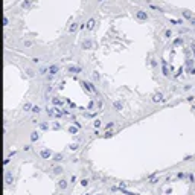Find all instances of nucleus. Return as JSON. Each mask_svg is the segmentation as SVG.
Returning a JSON list of instances; mask_svg holds the SVG:
<instances>
[{
	"label": "nucleus",
	"mask_w": 195,
	"mask_h": 195,
	"mask_svg": "<svg viewBox=\"0 0 195 195\" xmlns=\"http://www.w3.org/2000/svg\"><path fill=\"white\" fill-rule=\"evenodd\" d=\"M40 156L43 157V158H50L52 153H50L49 150H41V151H40Z\"/></svg>",
	"instance_id": "nucleus-1"
},
{
	"label": "nucleus",
	"mask_w": 195,
	"mask_h": 195,
	"mask_svg": "<svg viewBox=\"0 0 195 195\" xmlns=\"http://www.w3.org/2000/svg\"><path fill=\"white\" fill-rule=\"evenodd\" d=\"M153 101H154V102H163V95H162V93H156V95L153 96Z\"/></svg>",
	"instance_id": "nucleus-2"
},
{
	"label": "nucleus",
	"mask_w": 195,
	"mask_h": 195,
	"mask_svg": "<svg viewBox=\"0 0 195 195\" xmlns=\"http://www.w3.org/2000/svg\"><path fill=\"white\" fill-rule=\"evenodd\" d=\"M136 15H137V18H139V20H146V18H148L146 12H143V11H139Z\"/></svg>",
	"instance_id": "nucleus-3"
},
{
	"label": "nucleus",
	"mask_w": 195,
	"mask_h": 195,
	"mask_svg": "<svg viewBox=\"0 0 195 195\" xmlns=\"http://www.w3.org/2000/svg\"><path fill=\"white\" fill-rule=\"evenodd\" d=\"M5 183H6V185H11V183H12V174H11V172H6V175H5Z\"/></svg>",
	"instance_id": "nucleus-4"
},
{
	"label": "nucleus",
	"mask_w": 195,
	"mask_h": 195,
	"mask_svg": "<svg viewBox=\"0 0 195 195\" xmlns=\"http://www.w3.org/2000/svg\"><path fill=\"white\" fill-rule=\"evenodd\" d=\"M183 15H185V17H186V18H188V20H189L192 25H195V18L191 15V14H189V12H188V11H185V12H183Z\"/></svg>",
	"instance_id": "nucleus-5"
},
{
	"label": "nucleus",
	"mask_w": 195,
	"mask_h": 195,
	"mask_svg": "<svg viewBox=\"0 0 195 195\" xmlns=\"http://www.w3.org/2000/svg\"><path fill=\"white\" fill-rule=\"evenodd\" d=\"M49 73H50V75H57V73H58V66H55V64L50 66V67H49Z\"/></svg>",
	"instance_id": "nucleus-6"
},
{
	"label": "nucleus",
	"mask_w": 195,
	"mask_h": 195,
	"mask_svg": "<svg viewBox=\"0 0 195 195\" xmlns=\"http://www.w3.org/2000/svg\"><path fill=\"white\" fill-rule=\"evenodd\" d=\"M67 180H64V178H61V181H60V188H61V191H64V189H67Z\"/></svg>",
	"instance_id": "nucleus-7"
},
{
	"label": "nucleus",
	"mask_w": 195,
	"mask_h": 195,
	"mask_svg": "<svg viewBox=\"0 0 195 195\" xmlns=\"http://www.w3.org/2000/svg\"><path fill=\"white\" fill-rule=\"evenodd\" d=\"M95 23H96L95 18H90V20L87 21V29H93V28H95Z\"/></svg>",
	"instance_id": "nucleus-8"
},
{
	"label": "nucleus",
	"mask_w": 195,
	"mask_h": 195,
	"mask_svg": "<svg viewBox=\"0 0 195 195\" xmlns=\"http://www.w3.org/2000/svg\"><path fill=\"white\" fill-rule=\"evenodd\" d=\"M38 137H40V134L37 133V131H34V133H31V140L32 142H35V140H38Z\"/></svg>",
	"instance_id": "nucleus-9"
},
{
	"label": "nucleus",
	"mask_w": 195,
	"mask_h": 195,
	"mask_svg": "<svg viewBox=\"0 0 195 195\" xmlns=\"http://www.w3.org/2000/svg\"><path fill=\"white\" fill-rule=\"evenodd\" d=\"M82 84L85 85V88H87V90H90V92H95V87H93L90 82H82Z\"/></svg>",
	"instance_id": "nucleus-10"
},
{
	"label": "nucleus",
	"mask_w": 195,
	"mask_h": 195,
	"mask_svg": "<svg viewBox=\"0 0 195 195\" xmlns=\"http://www.w3.org/2000/svg\"><path fill=\"white\" fill-rule=\"evenodd\" d=\"M61 172H63V168H61V166H55V168H53V174L58 175V174H61Z\"/></svg>",
	"instance_id": "nucleus-11"
},
{
	"label": "nucleus",
	"mask_w": 195,
	"mask_h": 195,
	"mask_svg": "<svg viewBox=\"0 0 195 195\" xmlns=\"http://www.w3.org/2000/svg\"><path fill=\"white\" fill-rule=\"evenodd\" d=\"M32 111H34V113H37V115H38L40 111H41V108H40L38 105H35V107H32Z\"/></svg>",
	"instance_id": "nucleus-12"
},
{
	"label": "nucleus",
	"mask_w": 195,
	"mask_h": 195,
	"mask_svg": "<svg viewBox=\"0 0 195 195\" xmlns=\"http://www.w3.org/2000/svg\"><path fill=\"white\" fill-rule=\"evenodd\" d=\"M87 185H88V180H87V178H82V180H81V186H84V188H85Z\"/></svg>",
	"instance_id": "nucleus-13"
},
{
	"label": "nucleus",
	"mask_w": 195,
	"mask_h": 195,
	"mask_svg": "<svg viewBox=\"0 0 195 195\" xmlns=\"http://www.w3.org/2000/svg\"><path fill=\"white\" fill-rule=\"evenodd\" d=\"M31 108H32V104H29V102H28V104H25V110H26V111H29Z\"/></svg>",
	"instance_id": "nucleus-14"
},
{
	"label": "nucleus",
	"mask_w": 195,
	"mask_h": 195,
	"mask_svg": "<svg viewBox=\"0 0 195 195\" xmlns=\"http://www.w3.org/2000/svg\"><path fill=\"white\" fill-rule=\"evenodd\" d=\"M93 125H95V128H99V127H101V120H99V119H98V120H95V122H93Z\"/></svg>",
	"instance_id": "nucleus-15"
},
{
	"label": "nucleus",
	"mask_w": 195,
	"mask_h": 195,
	"mask_svg": "<svg viewBox=\"0 0 195 195\" xmlns=\"http://www.w3.org/2000/svg\"><path fill=\"white\" fill-rule=\"evenodd\" d=\"M79 70H81L79 67H70V69H69V72H72V73H73V72H79Z\"/></svg>",
	"instance_id": "nucleus-16"
},
{
	"label": "nucleus",
	"mask_w": 195,
	"mask_h": 195,
	"mask_svg": "<svg viewBox=\"0 0 195 195\" xmlns=\"http://www.w3.org/2000/svg\"><path fill=\"white\" fill-rule=\"evenodd\" d=\"M115 107H116L117 110H122V104H120L119 101H117V102H115Z\"/></svg>",
	"instance_id": "nucleus-17"
},
{
	"label": "nucleus",
	"mask_w": 195,
	"mask_h": 195,
	"mask_svg": "<svg viewBox=\"0 0 195 195\" xmlns=\"http://www.w3.org/2000/svg\"><path fill=\"white\" fill-rule=\"evenodd\" d=\"M76 131H78V130H76L75 127H70V128H69V133H72V134H75Z\"/></svg>",
	"instance_id": "nucleus-18"
},
{
	"label": "nucleus",
	"mask_w": 195,
	"mask_h": 195,
	"mask_svg": "<svg viewBox=\"0 0 195 195\" xmlns=\"http://www.w3.org/2000/svg\"><path fill=\"white\" fill-rule=\"evenodd\" d=\"M76 28H78V26H76V25L73 23V25L70 26V29H69V31H70V32H73V31H76Z\"/></svg>",
	"instance_id": "nucleus-19"
},
{
	"label": "nucleus",
	"mask_w": 195,
	"mask_h": 195,
	"mask_svg": "<svg viewBox=\"0 0 195 195\" xmlns=\"http://www.w3.org/2000/svg\"><path fill=\"white\" fill-rule=\"evenodd\" d=\"M69 148H70V150H72V151H75V150H76V148H78V145H76V143H72V145H70V146H69Z\"/></svg>",
	"instance_id": "nucleus-20"
},
{
	"label": "nucleus",
	"mask_w": 195,
	"mask_h": 195,
	"mask_svg": "<svg viewBox=\"0 0 195 195\" xmlns=\"http://www.w3.org/2000/svg\"><path fill=\"white\" fill-rule=\"evenodd\" d=\"M178 178H183V180H185V178H186V174H185V172H178Z\"/></svg>",
	"instance_id": "nucleus-21"
},
{
	"label": "nucleus",
	"mask_w": 195,
	"mask_h": 195,
	"mask_svg": "<svg viewBox=\"0 0 195 195\" xmlns=\"http://www.w3.org/2000/svg\"><path fill=\"white\" fill-rule=\"evenodd\" d=\"M53 160H57V162H60V160H63V156H61V154H57V156H55V158H53Z\"/></svg>",
	"instance_id": "nucleus-22"
},
{
	"label": "nucleus",
	"mask_w": 195,
	"mask_h": 195,
	"mask_svg": "<svg viewBox=\"0 0 195 195\" xmlns=\"http://www.w3.org/2000/svg\"><path fill=\"white\" fill-rule=\"evenodd\" d=\"M90 46H92L90 41H85V43H84V47H90Z\"/></svg>",
	"instance_id": "nucleus-23"
},
{
	"label": "nucleus",
	"mask_w": 195,
	"mask_h": 195,
	"mask_svg": "<svg viewBox=\"0 0 195 195\" xmlns=\"http://www.w3.org/2000/svg\"><path fill=\"white\" fill-rule=\"evenodd\" d=\"M113 127H115V123H113V122H110V123L107 125V130H110V128H113Z\"/></svg>",
	"instance_id": "nucleus-24"
},
{
	"label": "nucleus",
	"mask_w": 195,
	"mask_h": 195,
	"mask_svg": "<svg viewBox=\"0 0 195 195\" xmlns=\"http://www.w3.org/2000/svg\"><path fill=\"white\" fill-rule=\"evenodd\" d=\"M99 195H101V194H99Z\"/></svg>",
	"instance_id": "nucleus-25"
},
{
	"label": "nucleus",
	"mask_w": 195,
	"mask_h": 195,
	"mask_svg": "<svg viewBox=\"0 0 195 195\" xmlns=\"http://www.w3.org/2000/svg\"><path fill=\"white\" fill-rule=\"evenodd\" d=\"M194 195H195V194H194Z\"/></svg>",
	"instance_id": "nucleus-26"
}]
</instances>
